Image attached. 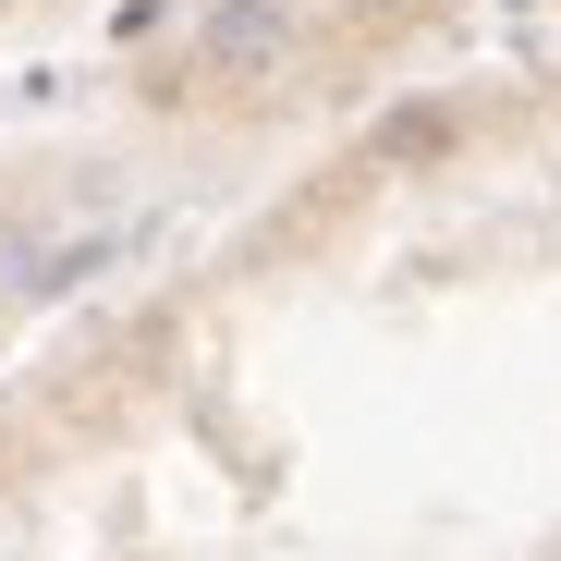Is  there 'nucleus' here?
Masks as SVG:
<instances>
[{"mask_svg":"<svg viewBox=\"0 0 561 561\" xmlns=\"http://www.w3.org/2000/svg\"><path fill=\"white\" fill-rule=\"evenodd\" d=\"M196 49H208V61H220L232 85H268L280 61H294V13H280V0H208Z\"/></svg>","mask_w":561,"mask_h":561,"instance_id":"obj_1","label":"nucleus"},{"mask_svg":"<svg viewBox=\"0 0 561 561\" xmlns=\"http://www.w3.org/2000/svg\"><path fill=\"white\" fill-rule=\"evenodd\" d=\"M25 268H37V244H25V232H0V280H25Z\"/></svg>","mask_w":561,"mask_h":561,"instance_id":"obj_2","label":"nucleus"}]
</instances>
